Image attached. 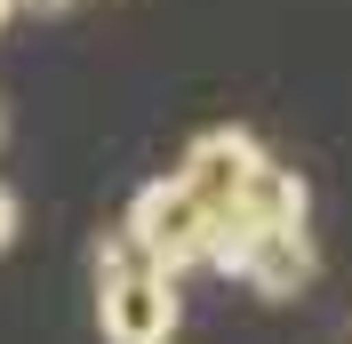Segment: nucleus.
<instances>
[{"mask_svg":"<svg viewBox=\"0 0 352 344\" xmlns=\"http://www.w3.org/2000/svg\"><path fill=\"white\" fill-rule=\"evenodd\" d=\"M120 233L136 240V257L153 264V272H168V280L208 257V208H200L176 176H153V184L129 200V224H120Z\"/></svg>","mask_w":352,"mask_h":344,"instance_id":"1","label":"nucleus"},{"mask_svg":"<svg viewBox=\"0 0 352 344\" xmlns=\"http://www.w3.org/2000/svg\"><path fill=\"white\" fill-rule=\"evenodd\" d=\"M184 304H176V280L153 264H120V272H96V328L104 344H168Z\"/></svg>","mask_w":352,"mask_h":344,"instance_id":"2","label":"nucleus"},{"mask_svg":"<svg viewBox=\"0 0 352 344\" xmlns=\"http://www.w3.org/2000/svg\"><path fill=\"white\" fill-rule=\"evenodd\" d=\"M256 169H264V144H256L248 129H200L192 144H184V160H176V184L217 216V208L241 200V184H248Z\"/></svg>","mask_w":352,"mask_h":344,"instance_id":"3","label":"nucleus"},{"mask_svg":"<svg viewBox=\"0 0 352 344\" xmlns=\"http://www.w3.org/2000/svg\"><path fill=\"white\" fill-rule=\"evenodd\" d=\"M312 272H320V248H312V233H264L256 240V257L241 264V280L256 288L264 304H288V297H305Z\"/></svg>","mask_w":352,"mask_h":344,"instance_id":"4","label":"nucleus"},{"mask_svg":"<svg viewBox=\"0 0 352 344\" xmlns=\"http://www.w3.org/2000/svg\"><path fill=\"white\" fill-rule=\"evenodd\" d=\"M232 208L256 224V233H305V216H312V184L296 169H280V160H264L256 176L241 184V200Z\"/></svg>","mask_w":352,"mask_h":344,"instance_id":"5","label":"nucleus"},{"mask_svg":"<svg viewBox=\"0 0 352 344\" xmlns=\"http://www.w3.org/2000/svg\"><path fill=\"white\" fill-rule=\"evenodd\" d=\"M8 240H16V193L0 184V248H8Z\"/></svg>","mask_w":352,"mask_h":344,"instance_id":"6","label":"nucleus"},{"mask_svg":"<svg viewBox=\"0 0 352 344\" xmlns=\"http://www.w3.org/2000/svg\"><path fill=\"white\" fill-rule=\"evenodd\" d=\"M16 8H24V0H0V32H8V17H16Z\"/></svg>","mask_w":352,"mask_h":344,"instance_id":"7","label":"nucleus"}]
</instances>
